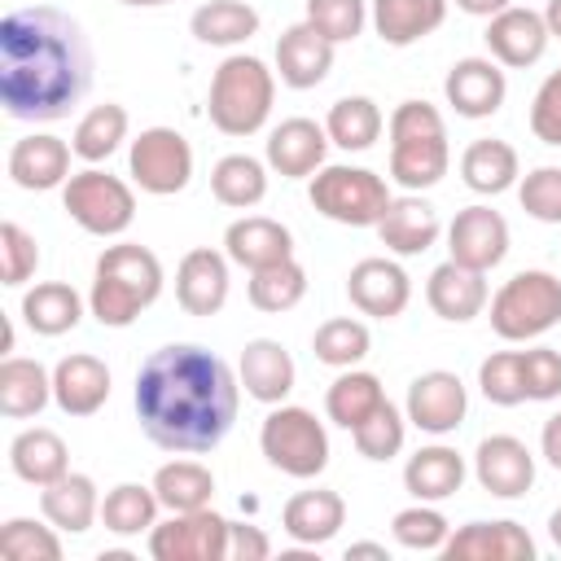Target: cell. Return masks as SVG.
I'll return each instance as SVG.
<instances>
[{
  "mask_svg": "<svg viewBox=\"0 0 561 561\" xmlns=\"http://www.w3.org/2000/svg\"><path fill=\"white\" fill-rule=\"evenodd\" d=\"M237 403L241 377L228 368V359L197 342H171L149 351L131 390L145 438L180 456L215 451L237 421Z\"/></svg>",
  "mask_w": 561,
  "mask_h": 561,
  "instance_id": "obj_1",
  "label": "cell"
},
{
  "mask_svg": "<svg viewBox=\"0 0 561 561\" xmlns=\"http://www.w3.org/2000/svg\"><path fill=\"white\" fill-rule=\"evenodd\" d=\"M92 88V44L53 4L0 18V105L18 123H57Z\"/></svg>",
  "mask_w": 561,
  "mask_h": 561,
  "instance_id": "obj_2",
  "label": "cell"
},
{
  "mask_svg": "<svg viewBox=\"0 0 561 561\" xmlns=\"http://www.w3.org/2000/svg\"><path fill=\"white\" fill-rule=\"evenodd\" d=\"M162 294V263L149 245L118 241L105 245L96 267H92V289H88V311L105 329H127L149 311Z\"/></svg>",
  "mask_w": 561,
  "mask_h": 561,
  "instance_id": "obj_3",
  "label": "cell"
},
{
  "mask_svg": "<svg viewBox=\"0 0 561 561\" xmlns=\"http://www.w3.org/2000/svg\"><path fill=\"white\" fill-rule=\"evenodd\" d=\"M386 131H390V180L399 188L421 193L447 175L451 167L447 123L430 101H399Z\"/></svg>",
  "mask_w": 561,
  "mask_h": 561,
  "instance_id": "obj_4",
  "label": "cell"
},
{
  "mask_svg": "<svg viewBox=\"0 0 561 561\" xmlns=\"http://www.w3.org/2000/svg\"><path fill=\"white\" fill-rule=\"evenodd\" d=\"M272 101H276V70H267L250 53H232L210 75L206 114L215 131L241 140V136L263 131V123L272 118Z\"/></svg>",
  "mask_w": 561,
  "mask_h": 561,
  "instance_id": "obj_5",
  "label": "cell"
},
{
  "mask_svg": "<svg viewBox=\"0 0 561 561\" xmlns=\"http://www.w3.org/2000/svg\"><path fill=\"white\" fill-rule=\"evenodd\" d=\"M561 324V276L526 267L491 294V329L504 342H530Z\"/></svg>",
  "mask_w": 561,
  "mask_h": 561,
  "instance_id": "obj_6",
  "label": "cell"
},
{
  "mask_svg": "<svg viewBox=\"0 0 561 561\" xmlns=\"http://www.w3.org/2000/svg\"><path fill=\"white\" fill-rule=\"evenodd\" d=\"M259 447L272 469H280L285 478H298V482L320 478L329 469V430H324V421H316L311 408H298V403H276L263 416Z\"/></svg>",
  "mask_w": 561,
  "mask_h": 561,
  "instance_id": "obj_7",
  "label": "cell"
},
{
  "mask_svg": "<svg viewBox=\"0 0 561 561\" xmlns=\"http://www.w3.org/2000/svg\"><path fill=\"white\" fill-rule=\"evenodd\" d=\"M307 197L324 219L346 224V228H377V219L390 206L386 180L368 167H346V162L320 167L307 184Z\"/></svg>",
  "mask_w": 561,
  "mask_h": 561,
  "instance_id": "obj_8",
  "label": "cell"
},
{
  "mask_svg": "<svg viewBox=\"0 0 561 561\" xmlns=\"http://www.w3.org/2000/svg\"><path fill=\"white\" fill-rule=\"evenodd\" d=\"M61 210L88 237H123L136 219V193L127 180H118L101 167H88L61 184Z\"/></svg>",
  "mask_w": 561,
  "mask_h": 561,
  "instance_id": "obj_9",
  "label": "cell"
},
{
  "mask_svg": "<svg viewBox=\"0 0 561 561\" xmlns=\"http://www.w3.org/2000/svg\"><path fill=\"white\" fill-rule=\"evenodd\" d=\"M127 175L149 197H175L193 180V145L175 127H145L127 149Z\"/></svg>",
  "mask_w": 561,
  "mask_h": 561,
  "instance_id": "obj_10",
  "label": "cell"
},
{
  "mask_svg": "<svg viewBox=\"0 0 561 561\" xmlns=\"http://www.w3.org/2000/svg\"><path fill=\"white\" fill-rule=\"evenodd\" d=\"M228 517L206 508L171 513L149 530V557L153 561H228Z\"/></svg>",
  "mask_w": 561,
  "mask_h": 561,
  "instance_id": "obj_11",
  "label": "cell"
},
{
  "mask_svg": "<svg viewBox=\"0 0 561 561\" xmlns=\"http://www.w3.org/2000/svg\"><path fill=\"white\" fill-rule=\"evenodd\" d=\"M403 412H408V425H416L421 434H456L465 425V412H469V390L456 373L447 368H430L421 377H412L408 386V399H403Z\"/></svg>",
  "mask_w": 561,
  "mask_h": 561,
  "instance_id": "obj_12",
  "label": "cell"
},
{
  "mask_svg": "<svg viewBox=\"0 0 561 561\" xmlns=\"http://www.w3.org/2000/svg\"><path fill=\"white\" fill-rule=\"evenodd\" d=\"M473 478L495 500H522L535 486V456L513 434H486L473 451Z\"/></svg>",
  "mask_w": 561,
  "mask_h": 561,
  "instance_id": "obj_13",
  "label": "cell"
},
{
  "mask_svg": "<svg viewBox=\"0 0 561 561\" xmlns=\"http://www.w3.org/2000/svg\"><path fill=\"white\" fill-rule=\"evenodd\" d=\"M447 250L456 263L473 272H491L508 254V219L491 206H465L447 224Z\"/></svg>",
  "mask_w": 561,
  "mask_h": 561,
  "instance_id": "obj_14",
  "label": "cell"
},
{
  "mask_svg": "<svg viewBox=\"0 0 561 561\" xmlns=\"http://www.w3.org/2000/svg\"><path fill=\"white\" fill-rule=\"evenodd\" d=\"M346 298L359 316L394 320L412 302V280L394 259H359L346 276Z\"/></svg>",
  "mask_w": 561,
  "mask_h": 561,
  "instance_id": "obj_15",
  "label": "cell"
},
{
  "mask_svg": "<svg viewBox=\"0 0 561 561\" xmlns=\"http://www.w3.org/2000/svg\"><path fill=\"white\" fill-rule=\"evenodd\" d=\"M443 96L460 118H491L508 96L504 66L495 57H460L443 79Z\"/></svg>",
  "mask_w": 561,
  "mask_h": 561,
  "instance_id": "obj_16",
  "label": "cell"
},
{
  "mask_svg": "<svg viewBox=\"0 0 561 561\" xmlns=\"http://www.w3.org/2000/svg\"><path fill=\"white\" fill-rule=\"evenodd\" d=\"M447 561H535V539L522 522H469L447 535Z\"/></svg>",
  "mask_w": 561,
  "mask_h": 561,
  "instance_id": "obj_17",
  "label": "cell"
},
{
  "mask_svg": "<svg viewBox=\"0 0 561 561\" xmlns=\"http://www.w3.org/2000/svg\"><path fill=\"white\" fill-rule=\"evenodd\" d=\"M486 53L500 61V66H508V70H526V66H535L543 53H548V22H543V13H535V9H522V4H508L504 13H495V18H486Z\"/></svg>",
  "mask_w": 561,
  "mask_h": 561,
  "instance_id": "obj_18",
  "label": "cell"
},
{
  "mask_svg": "<svg viewBox=\"0 0 561 561\" xmlns=\"http://www.w3.org/2000/svg\"><path fill=\"white\" fill-rule=\"evenodd\" d=\"M329 153V131L316 118H280L267 131V167L285 180H311L324 167Z\"/></svg>",
  "mask_w": 561,
  "mask_h": 561,
  "instance_id": "obj_19",
  "label": "cell"
},
{
  "mask_svg": "<svg viewBox=\"0 0 561 561\" xmlns=\"http://www.w3.org/2000/svg\"><path fill=\"white\" fill-rule=\"evenodd\" d=\"M333 48L337 44L324 39L307 18L294 22V26H285L280 39H276V75H280V83L285 88H298V92L324 83L329 70H333Z\"/></svg>",
  "mask_w": 561,
  "mask_h": 561,
  "instance_id": "obj_20",
  "label": "cell"
},
{
  "mask_svg": "<svg viewBox=\"0 0 561 561\" xmlns=\"http://www.w3.org/2000/svg\"><path fill=\"white\" fill-rule=\"evenodd\" d=\"M228 263L232 259L210 245L188 250L175 267V302L188 316H219L228 302Z\"/></svg>",
  "mask_w": 561,
  "mask_h": 561,
  "instance_id": "obj_21",
  "label": "cell"
},
{
  "mask_svg": "<svg viewBox=\"0 0 561 561\" xmlns=\"http://www.w3.org/2000/svg\"><path fill=\"white\" fill-rule=\"evenodd\" d=\"M425 302L438 320H451V324H469L473 316L486 311L491 302V289H486V272H473L456 259L438 263L425 280Z\"/></svg>",
  "mask_w": 561,
  "mask_h": 561,
  "instance_id": "obj_22",
  "label": "cell"
},
{
  "mask_svg": "<svg viewBox=\"0 0 561 561\" xmlns=\"http://www.w3.org/2000/svg\"><path fill=\"white\" fill-rule=\"evenodd\" d=\"M237 377H241V386H245V394L254 403L276 408V403L289 399V390L298 381V368H294V355L285 351V342H276V337H250L241 346Z\"/></svg>",
  "mask_w": 561,
  "mask_h": 561,
  "instance_id": "obj_23",
  "label": "cell"
},
{
  "mask_svg": "<svg viewBox=\"0 0 561 561\" xmlns=\"http://www.w3.org/2000/svg\"><path fill=\"white\" fill-rule=\"evenodd\" d=\"M70 145L48 131H31L9 149V180L26 193H48L70 180Z\"/></svg>",
  "mask_w": 561,
  "mask_h": 561,
  "instance_id": "obj_24",
  "label": "cell"
},
{
  "mask_svg": "<svg viewBox=\"0 0 561 561\" xmlns=\"http://www.w3.org/2000/svg\"><path fill=\"white\" fill-rule=\"evenodd\" d=\"M224 254L245 267V272H259V267H272L280 259H294V232L280 224V219H267V215H241L224 228Z\"/></svg>",
  "mask_w": 561,
  "mask_h": 561,
  "instance_id": "obj_25",
  "label": "cell"
},
{
  "mask_svg": "<svg viewBox=\"0 0 561 561\" xmlns=\"http://www.w3.org/2000/svg\"><path fill=\"white\" fill-rule=\"evenodd\" d=\"M110 399V368L96 355H61L53 368V403L66 416H96Z\"/></svg>",
  "mask_w": 561,
  "mask_h": 561,
  "instance_id": "obj_26",
  "label": "cell"
},
{
  "mask_svg": "<svg viewBox=\"0 0 561 561\" xmlns=\"http://www.w3.org/2000/svg\"><path fill=\"white\" fill-rule=\"evenodd\" d=\"M346 526V500L329 486H311V491H298L285 500L280 508V530L302 543V548H320L329 543L337 530Z\"/></svg>",
  "mask_w": 561,
  "mask_h": 561,
  "instance_id": "obj_27",
  "label": "cell"
},
{
  "mask_svg": "<svg viewBox=\"0 0 561 561\" xmlns=\"http://www.w3.org/2000/svg\"><path fill=\"white\" fill-rule=\"evenodd\" d=\"M443 224H438V210L421 197V193H403V197H390L386 215L377 219V237L390 254H425L434 241H438Z\"/></svg>",
  "mask_w": 561,
  "mask_h": 561,
  "instance_id": "obj_28",
  "label": "cell"
},
{
  "mask_svg": "<svg viewBox=\"0 0 561 561\" xmlns=\"http://www.w3.org/2000/svg\"><path fill=\"white\" fill-rule=\"evenodd\" d=\"M465 456L447 443H430V447H416L403 465V486L412 500H425V504H438V500H451L460 486H465Z\"/></svg>",
  "mask_w": 561,
  "mask_h": 561,
  "instance_id": "obj_29",
  "label": "cell"
},
{
  "mask_svg": "<svg viewBox=\"0 0 561 561\" xmlns=\"http://www.w3.org/2000/svg\"><path fill=\"white\" fill-rule=\"evenodd\" d=\"M460 180L469 193H482V197H500L508 193L517 180H522V162H517V149L500 136H478L465 145L460 153Z\"/></svg>",
  "mask_w": 561,
  "mask_h": 561,
  "instance_id": "obj_30",
  "label": "cell"
},
{
  "mask_svg": "<svg viewBox=\"0 0 561 561\" xmlns=\"http://www.w3.org/2000/svg\"><path fill=\"white\" fill-rule=\"evenodd\" d=\"M368 18L373 31L381 35V44L390 48H408L425 35H434L447 22V4L451 0H368Z\"/></svg>",
  "mask_w": 561,
  "mask_h": 561,
  "instance_id": "obj_31",
  "label": "cell"
},
{
  "mask_svg": "<svg viewBox=\"0 0 561 561\" xmlns=\"http://www.w3.org/2000/svg\"><path fill=\"white\" fill-rule=\"evenodd\" d=\"M39 513L61 530V535H83L101 517V495L88 473H61L57 482L39 486Z\"/></svg>",
  "mask_w": 561,
  "mask_h": 561,
  "instance_id": "obj_32",
  "label": "cell"
},
{
  "mask_svg": "<svg viewBox=\"0 0 561 561\" xmlns=\"http://www.w3.org/2000/svg\"><path fill=\"white\" fill-rule=\"evenodd\" d=\"M53 403V373L39 359L4 355L0 359V412L9 421H31Z\"/></svg>",
  "mask_w": 561,
  "mask_h": 561,
  "instance_id": "obj_33",
  "label": "cell"
},
{
  "mask_svg": "<svg viewBox=\"0 0 561 561\" xmlns=\"http://www.w3.org/2000/svg\"><path fill=\"white\" fill-rule=\"evenodd\" d=\"M9 469L31 482V486H48L57 482L61 473H70V451L61 443L57 430H44V425H31L22 430L13 443H9Z\"/></svg>",
  "mask_w": 561,
  "mask_h": 561,
  "instance_id": "obj_34",
  "label": "cell"
},
{
  "mask_svg": "<svg viewBox=\"0 0 561 561\" xmlns=\"http://www.w3.org/2000/svg\"><path fill=\"white\" fill-rule=\"evenodd\" d=\"M18 311H22V320H26L31 333L61 337V333H70L83 320V298L66 280H39L35 289L22 294V307Z\"/></svg>",
  "mask_w": 561,
  "mask_h": 561,
  "instance_id": "obj_35",
  "label": "cell"
},
{
  "mask_svg": "<svg viewBox=\"0 0 561 561\" xmlns=\"http://www.w3.org/2000/svg\"><path fill=\"white\" fill-rule=\"evenodd\" d=\"M188 31H193L197 44L237 48V44H245L259 31V9L245 4V0H206V4L193 9Z\"/></svg>",
  "mask_w": 561,
  "mask_h": 561,
  "instance_id": "obj_36",
  "label": "cell"
},
{
  "mask_svg": "<svg viewBox=\"0 0 561 561\" xmlns=\"http://www.w3.org/2000/svg\"><path fill=\"white\" fill-rule=\"evenodd\" d=\"M158 491L153 482L140 486V482H118L105 491L101 500V526L118 539H136V535H149L158 526Z\"/></svg>",
  "mask_w": 561,
  "mask_h": 561,
  "instance_id": "obj_37",
  "label": "cell"
},
{
  "mask_svg": "<svg viewBox=\"0 0 561 561\" xmlns=\"http://www.w3.org/2000/svg\"><path fill=\"white\" fill-rule=\"evenodd\" d=\"M386 403V390L377 381V373H364V368H342L333 377V386L324 390V412L333 425L342 430H355L359 421H368L377 408Z\"/></svg>",
  "mask_w": 561,
  "mask_h": 561,
  "instance_id": "obj_38",
  "label": "cell"
},
{
  "mask_svg": "<svg viewBox=\"0 0 561 561\" xmlns=\"http://www.w3.org/2000/svg\"><path fill=\"white\" fill-rule=\"evenodd\" d=\"M386 118H381V105L373 96H342L329 105L324 114V131H329V145L346 149V153H364L377 145Z\"/></svg>",
  "mask_w": 561,
  "mask_h": 561,
  "instance_id": "obj_39",
  "label": "cell"
},
{
  "mask_svg": "<svg viewBox=\"0 0 561 561\" xmlns=\"http://www.w3.org/2000/svg\"><path fill=\"white\" fill-rule=\"evenodd\" d=\"M210 193L219 206L232 210H250L267 197V162L250 158V153H224L210 167Z\"/></svg>",
  "mask_w": 561,
  "mask_h": 561,
  "instance_id": "obj_40",
  "label": "cell"
},
{
  "mask_svg": "<svg viewBox=\"0 0 561 561\" xmlns=\"http://www.w3.org/2000/svg\"><path fill=\"white\" fill-rule=\"evenodd\" d=\"M153 491L167 513H193L215 500V473L202 460H167L153 473Z\"/></svg>",
  "mask_w": 561,
  "mask_h": 561,
  "instance_id": "obj_41",
  "label": "cell"
},
{
  "mask_svg": "<svg viewBox=\"0 0 561 561\" xmlns=\"http://www.w3.org/2000/svg\"><path fill=\"white\" fill-rule=\"evenodd\" d=\"M127 110L118 101H105V105H92L79 123H75V136H70V149L75 158H83L88 167L105 162L123 140H127Z\"/></svg>",
  "mask_w": 561,
  "mask_h": 561,
  "instance_id": "obj_42",
  "label": "cell"
},
{
  "mask_svg": "<svg viewBox=\"0 0 561 561\" xmlns=\"http://www.w3.org/2000/svg\"><path fill=\"white\" fill-rule=\"evenodd\" d=\"M250 307L267 311V316H280V311H294L307 294V267L298 259H280L272 267H259L250 272Z\"/></svg>",
  "mask_w": 561,
  "mask_h": 561,
  "instance_id": "obj_43",
  "label": "cell"
},
{
  "mask_svg": "<svg viewBox=\"0 0 561 561\" xmlns=\"http://www.w3.org/2000/svg\"><path fill=\"white\" fill-rule=\"evenodd\" d=\"M368 346H373V333H368V324L355 320V316H333V320H324V324L316 329V337H311L316 359L329 364V368H355V364L368 355Z\"/></svg>",
  "mask_w": 561,
  "mask_h": 561,
  "instance_id": "obj_44",
  "label": "cell"
},
{
  "mask_svg": "<svg viewBox=\"0 0 561 561\" xmlns=\"http://www.w3.org/2000/svg\"><path fill=\"white\" fill-rule=\"evenodd\" d=\"M390 535H394V543L408 548V552H443V543H447V535H451V522H447L434 504L416 500L412 508H399V513L390 517Z\"/></svg>",
  "mask_w": 561,
  "mask_h": 561,
  "instance_id": "obj_45",
  "label": "cell"
},
{
  "mask_svg": "<svg viewBox=\"0 0 561 561\" xmlns=\"http://www.w3.org/2000/svg\"><path fill=\"white\" fill-rule=\"evenodd\" d=\"M0 552L9 561H61V539H57V526L48 517L44 522L9 517L0 526Z\"/></svg>",
  "mask_w": 561,
  "mask_h": 561,
  "instance_id": "obj_46",
  "label": "cell"
},
{
  "mask_svg": "<svg viewBox=\"0 0 561 561\" xmlns=\"http://www.w3.org/2000/svg\"><path fill=\"white\" fill-rule=\"evenodd\" d=\"M351 438H355V451H359L364 460H390V456L403 451V438H408V412H399V408L386 399L368 421H359V425L351 430Z\"/></svg>",
  "mask_w": 561,
  "mask_h": 561,
  "instance_id": "obj_47",
  "label": "cell"
},
{
  "mask_svg": "<svg viewBox=\"0 0 561 561\" xmlns=\"http://www.w3.org/2000/svg\"><path fill=\"white\" fill-rule=\"evenodd\" d=\"M478 390L486 403L495 408H517L526 403V386H522V351H495L478 364Z\"/></svg>",
  "mask_w": 561,
  "mask_h": 561,
  "instance_id": "obj_48",
  "label": "cell"
},
{
  "mask_svg": "<svg viewBox=\"0 0 561 561\" xmlns=\"http://www.w3.org/2000/svg\"><path fill=\"white\" fill-rule=\"evenodd\" d=\"M39 267V241L18 224V219H4L0 224V276L9 289H22Z\"/></svg>",
  "mask_w": 561,
  "mask_h": 561,
  "instance_id": "obj_49",
  "label": "cell"
},
{
  "mask_svg": "<svg viewBox=\"0 0 561 561\" xmlns=\"http://www.w3.org/2000/svg\"><path fill=\"white\" fill-rule=\"evenodd\" d=\"M307 22L324 39L351 44L368 22V0H307Z\"/></svg>",
  "mask_w": 561,
  "mask_h": 561,
  "instance_id": "obj_50",
  "label": "cell"
},
{
  "mask_svg": "<svg viewBox=\"0 0 561 561\" xmlns=\"http://www.w3.org/2000/svg\"><path fill=\"white\" fill-rule=\"evenodd\" d=\"M517 202L539 224H561V167H535L517 180Z\"/></svg>",
  "mask_w": 561,
  "mask_h": 561,
  "instance_id": "obj_51",
  "label": "cell"
},
{
  "mask_svg": "<svg viewBox=\"0 0 561 561\" xmlns=\"http://www.w3.org/2000/svg\"><path fill=\"white\" fill-rule=\"evenodd\" d=\"M522 386L530 403H548L561 394V351L552 346H530L522 351Z\"/></svg>",
  "mask_w": 561,
  "mask_h": 561,
  "instance_id": "obj_52",
  "label": "cell"
},
{
  "mask_svg": "<svg viewBox=\"0 0 561 561\" xmlns=\"http://www.w3.org/2000/svg\"><path fill=\"white\" fill-rule=\"evenodd\" d=\"M530 131H535V140L561 149V70H552L539 83V92L530 101Z\"/></svg>",
  "mask_w": 561,
  "mask_h": 561,
  "instance_id": "obj_53",
  "label": "cell"
},
{
  "mask_svg": "<svg viewBox=\"0 0 561 561\" xmlns=\"http://www.w3.org/2000/svg\"><path fill=\"white\" fill-rule=\"evenodd\" d=\"M228 557H232V561H267V557H272V539H267L259 526L232 522V526H228Z\"/></svg>",
  "mask_w": 561,
  "mask_h": 561,
  "instance_id": "obj_54",
  "label": "cell"
},
{
  "mask_svg": "<svg viewBox=\"0 0 561 561\" xmlns=\"http://www.w3.org/2000/svg\"><path fill=\"white\" fill-rule=\"evenodd\" d=\"M539 451H543V460L561 473V412H552L548 421H543V434H539Z\"/></svg>",
  "mask_w": 561,
  "mask_h": 561,
  "instance_id": "obj_55",
  "label": "cell"
},
{
  "mask_svg": "<svg viewBox=\"0 0 561 561\" xmlns=\"http://www.w3.org/2000/svg\"><path fill=\"white\" fill-rule=\"evenodd\" d=\"M513 0H456V9L460 13H469V18H495V13H504Z\"/></svg>",
  "mask_w": 561,
  "mask_h": 561,
  "instance_id": "obj_56",
  "label": "cell"
},
{
  "mask_svg": "<svg viewBox=\"0 0 561 561\" xmlns=\"http://www.w3.org/2000/svg\"><path fill=\"white\" fill-rule=\"evenodd\" d=\"M351 557H377V561H390L386 543H368V539H364V543H351V548H346V561H351Z\"/></svg>",
  "mask_w": 561,
  "mask_h": 561,
  "instance_id": "obj_57",
  "label": "cell"
},
{
  "mask_svg": "<svg viewBox=\"0 0 561 561\" xmlns=\"http://www.w3.org/2000/svg\"><path fill=\"white\" fill-rule=\"evenodd\" d=\"M543 22H548V35H552V39H561V0H548Z\"/></svg>",
  "mask_w": 561,
  "mask_h": 561,
  "instance_id": "obj_58",
  "label": "cell"
},
{
  "mask_svg": "<svg viewBox=\"0 0 561 561\" xmlns=\"http://www.w3.org/2000/svg\"><path fill=\"white\" fill-rule=\"evenodd\" d=\"M548 539L561 548V508H552V517H548Z\"/></svg>",
  "mask_w": 561,
  "mask_h": 561,
  "instance_id": "obj_59",
  "label": "cell"
},
{
  "mask_svg": "<svg viewBox=\"0 0 561 561\" xmlns=\"http://www.w3.org/2000/svg\"><path fill=\"white\" fill-rule=\"evenodd\" d=\"M118 4H127V9H158V4H171V0H118Z\"/></svg>",
  "mask_w": 561,
  "mask_h": 561,
  "instance_id": "obj_60",
  "label": "cell"
}]
</instances>
